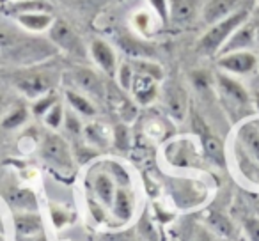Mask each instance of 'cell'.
<instances>
[{
  "label": "cell",
  "instance_id": "74e56055",
  "mask_svg": "<svg viewBox=\"0 0 259 241\" xmlns=\"http://www.w3.org/2000/svg\"><path fill=\"white\" fill-rule=\"evenodd\" d=\"M115 144L121 149L126 148V130L122 126H119L117 130H115Z\"/></svg>",
  "mask_w": 259,
  "mask_h": 241
},
{
  "label": "cell",
  "instance_id": "ee69618b",
  "mask_svg": "<svg viewBox=\"0 0 259 241\" xmlns=\"http://www.w3.org/2000/svg\"><path fill=\"white\" fill-rule=\"evenodd\" d=\"M257 15H259V9H257Z\"/></svg>",
  "mask_w": 259,
  "mask_h": 241
},
{
  "label": "cell",
  "instance_id": "4dcf8cb0",
  "mask_svg": "<svg viewBox=\"0 0 259 241\" xmlns=\"http://www.w3.org/2000/svg\"><path fill=\"white\" fill-rule=\"evenodd\" d=\"M148 2L162 22H169V2L167 0H148Z\"/></svg>",
  "mask_w": 259,
  "mask_h": 241
},
{
  "label": "cell",
  "instance_id": "9c48e42d",
  "mask_svg": "<svg viewBox=\"0 0 259 241\" xmlns=\"http://www.w3.org/2000/svg\"><path fill=\"white\" fill-rule=\"evenodd\" d=\"M169 20L176 25H188L199 15V0H167Z\"/></svg>",
  "mask_w": 259,
  "mask_h": 241
},
{
  "label": "cell",
  "instance_id": "277c9868",
  "mask_svg": "<svg viewBox=\"0 0 259 241\" xmlns=\"http://www.w3.org/2000/svg\"><path fill=\"white\" fill-rule=\"evenodd\" d=\"M15 83L29 98H39L50 92L55 78L47 71H25L20 76H16Z\"/></svg>",
  "mask_w": 259,
  "mask_h": 241
},
{
  "label": "cell",
  "instance_id": "5b68a950",
  "mask_svg": "<svg viewBox=\"0 0 259 241\" xmlns=\"http://www.w3.org/2000/svg\"><path fill=\"white\" fill-rule=\"evenodd\" d=\"M219 66L229 73H236V75H248V73H252L255 68H257V57H255L250 50L229 52V54L220 55Z\"/></svg>",
  "mask_w": 259,
  "mask_h": 241
},
{
  "label": "cell",
  "instance_id": "8d00e7d4",
  "mask_svg": "<svg viewBox=\"0 0 259 241\" xmlns=\"http://www.w3.org/2000/svg\"><path fill=\"white\" fill-rule=\"evenodd\" d=\"M110 169H112V172H114V176H115V174L119 176L117 177L119 183H121V184H128V176H126V172L121 169V167L115 165V163H110Z\"/></svg>",
  "mask_w": 259,
  "mask_h": 241
},
{
  "label": "cell",
  "instance_id": "52a82bcc",
  "mask_svg": "<svg viewBox=\"0 0 259 241\" xmlns=\"http://www.w3.org/2000/svg\"><path fill=\"white\" fill-rule=\"evenodd\" d=\"M89 52L93 55L94 62L101 68V71L108 76H115L117 73V57L115 50L103 39H94L89 46Z\"/></svg>",
  "mask_w": 259,
  "mask_h": 241
},
{
  "label": "cell",
  "instance_id": "7c38bea8",
  "mask_svg": "<svg viewBox=\"0 0 259 241\" xmlns=\"http://www.w3.org/2000/svg\"><path fill=\"white\" fill-rule=\"evenodd\" d=\"M132 92H134L135 100L142 105L151 103L153 100L158 94V85H156V80L151 78L148 75H142V73H135L134 82H132Z\"/></svg>",
  "mask_w": 259,
  "mask_h": 241
},
{
  "label": "cell",
  "instance_id": "7402d4cb",
  "mask_svg": "<svg viewBox=\"0 0 259 241\" xmlns=\"http://www.w3.org/2000/svg\"><path fill=\"white\" fill-rule=\"evenodd\" d=\"M209 227L213 229V232L220 234L224 237H233L234 236V225L231 223V220L227 216L220 215V213H211L208 218Z\"/></svg>",
  "mask_w": 259,
  "mask_h": 241
},
{
  "label": "cell",
  "instance_id": "6da1fadb",
  "mask_svg": "<svg viewBox=\"0 0 259 241\" xmlns=\"http://www.w3.org/2000/svg\"><path fill=\"white\" fill-rule=\"evenodd\" d=\"M243 22H247V13L234 11L233 15H229L227 18L213 23V25L206 30L204 36L201 37V41H199V44H197L199 54H202V55L219 54L224 44H226V41L229 39L231 34H233Z\"/></svg>",
  "mask_w": 259,
  "mask_h": 241
},
{
  "label": "cell",
  "instance_id": "8992f818",
  "mask_svg": "<svg viewBox=\"0 0 259 241\" xmlns=\"http://www.w3.org/2000/svg\"><path fill=\"white\" fill-rule=\"evenodd\" d=\"M255 48V34H254V22H243L233 34L226 44L220 50L222 54H229V52H241V50H252Z\"/></svg>",
  "mask_w": 259,
  "mask_h": 241
},
{
  "label": "cell",
  "instance_id": "cb8c5ba5",
  "mask_svg": "<svg viewBox=\"0 0 259 241\" xmlns=\"http://www.w3.org/2000/svg\"><path fill=\"white\" fill-rule=\"evenodd\" d=\"M236 156H238V162H240L241 170L245 172V176L254 181H259V165L252 160V156L248 155L247 151H241L240 148H238V151H236Z\"/></svg>",
  "mask_w": 259,
  "mask_h": 241
},
{
  "label": "cell",
  "instance_id": "e575fe53",
  "mask_svg": "<svg viewBox=\"0 0 259 241\" xmlns=\"http://www.w3.org/2000/svg\"><path fill=\"white\" fill-rule=\"evenodd\" d=\"M64 121H66V128H68L69 133H73V135H78L80 133V123H78V119H76L75 115L71 114V112H69V114H66Z\"/></svg>",
  "mask_w": 259,
  "mask_h": 241
},
{
  "label": "cell",
  "instance_id": "2e32d148",
  "mask_svg": "<svg viewBox=\"0 0 259 241\" xmlns=\"http://www.w3.org/2000/svg\"><path fill=\"white\" fill-rule=\"evenodd\" d=\"M217 78H219V85L226 96H229L231 100L238 101V103H241V105L248 103V92L245 90V87L241 85L240 82H236V80L229 78V76H226V75H219Z\"/></svg>",
  "mask_w": 259,
  "mask_h": 241
},
{
  "label": "cell",
  "instance_id": "d4e9b609",
  "mask_svg": "<svg viewBox=\"0 0 259 241\" xmlns=\"http://www.w3.org/2000/svg\"><path fill=\"white\" fill-rule=\"evenodd\" d=\"M23 41V36L16 30L9 29V27L0 23V48H11L16 46Z\"/></svg>",
  "mask_w": 259,
  "mask_h": 241
},
{
  "label": "cell",
  "instance_id": "ac0fdd59",
  "mask_svg": "<svg viewBox=\"0 0 259 241\" xmlns=\"http://www.w3.org/2000/svg\"><path fill=\"white\" fill-rule=\"evenodd\" d=\"M241 142L245 146V151L252 156L255 163L259 165V130H255L254 126H245L243 130L240 131Z\"/></svg>",
  "mask_w": 259,
  "mask_h": 241
},
{
  "label": "cell",
  "instance_id": "ffe728a7",
  "mask_svg": "<svg viewBox=\"0 0 259 241\" xmlns=\"http://www.w3.org/2000/svg\"><path fill=\"white\" fill-rule=\"evenodd\" d=\"M112 208H114V213L119 220H128L132 216V199H130L128 191L122 190V188L115 190Z\"/></svg>",
  "mask_w": 259,
  "mask_h": 241
},
{
  "label": "cell",
  "instance_id": "ab89813d",
  "mask_svg": "<svg viewBox=\"0 0 259 241\" xmlns=\"http://www.w3.org/2000/svg\"><path fill=\"white\" fill-rule=\"evenodd\" d=\"M254 34H255V46L259 48V20L254 22Z\"/></svg>",
  "mask_w": 259,
  "mask_h": 241
},
{
  "label": "cell",
  "instance_id": "30bf717a",
  "mask_svg": "<svg viewBox=\"0 0 259 241\" xmlns=\"http://www.w3.org/2000/svg\"><path fill=\"white\" fill-rule=\"evenodd\" d=\"M115 43L122 54L130 55L132 59H151L155 55V48L151 44L130 36V34H119L115 37Z\"/></svg>",
  "mask_w": 259,
  "mask_h": 241
},
{
  "label": "cell",
  "instance_id": "83f0119b",
  "mask_svg": "<svg viewBox=\"0 0 259 241\" xmlns=\"http://www.w3.org/2000/svg\"><path fill=\"white\" fill-rule=\"evenodd\" d=\"M27 119V108L25 107H18L4 119V128H16L23 123Z\"/></svg>",
  "mask_w": 259,
  "mask_h": 241
},
{
  "label": "cell",
  "instance_id": "8fae6325",
  "mask_svg": "<svg viewBox=\"0 0 259 241\" xmlns=\"http://www.w3.org/2000/svg\"><path fill=\"white\" fill-rule=\"evenodd\" d=\"M238 6V0H208V4L202 8V22L213 25L220 20L233 15Z\"/></svg>",
  "mask_w": 259,
  "mask_h": 241
},
{
  "label": "cell",
  "instance_id": "d6a6232c",
  "mask_svg": "<svg viewBox=\"0 0 259 241\" xmlns=\"http://www.w3.org/2000/svg\"><path fill=\"white\" fill-rule=\"evenodd\" d=\"M55 103H57V100H55V96H54V94L48 92L47 96L43 98V100L37 101V103H36V107H34V114H37V115L45 114V112L50 110L52 105H55Z\"/></svg>",
  "mask_w": 259,
  "mask_h": 241
},
{
  "label": "cell",
  "instance_id": "d6986e66",
  "mask_svg": "<svg viewBox=\"0 0 259 241\" xmlns=\"http://www.w3.org/2000/svg\"><path fill=\"white\" fill-rule=\"evenodd\" d=\"M94 191H96L98 199L103 202L105 206H112L114 202V195H115V188L112 179L107 174H100L94 181Z\"/></svg>",
  "mask_w": 259,
  "mask_h": 241
},
{
  "label": "cell",
  "instance_id": "3957f363",
  "mask_svg": "<svg viewBox=\"0 0 259 241\" xmlns=\"http://www.w3.org/2000/svg\"><path fill=\"white\" fill-rule=\"evenodd\" d=\"M41 156L43 160H47L50 165H54L55 169L61 170H69L73 165V156L69 151L68 144L62 137L59 135H47L41 146Z\"/></svg>",
  "mask_w": 259,
  "mask_h": 241
},
{
  "label": "cell",
  "instance_id": "9a60e30c",
  "mask_svg": "<svg viewBox=\"0 0 259 241\" xmlns=\"http://www.w3.org/2000/svg\"><path fill=\"white\" fill-rule=\"evenodd\" d=\"M187 105H188V98L185 89H181L180 85H172L167 90V108H169V114L174 119L181 121L187 114Z\"/></svg>",
  "mask_w": 259,
  "mask_h": 241
},
{
  "label": "cell",
  "instance_id": "d590c367",
  "mask_svg": "<svg viewBox=\"0 0 259 241\" xmlns=\"http://www.w3.org/2000/svg\"><path fill=\"white\" fill-rule=\"evenodd\" d=\"M82 8H103V6L110 4L114 0H76Z\"/></svg>",
  "mask_w": 259,
  "mask_h": 241
},
{
  "label": "cell",
  "instance_id": "4316f807",
  "mask_svg": "<svg viewBox=\"0 0 259 241\" xmlns=\"http://www.w3.org/2000/svg\"><path fill=\"white\" fill-rule=\"evenodd\" d=\"M85 137L89 138V142L96 146H105L107 144V135H105V130L100 126V124H89L85 128Z\"/></svg>",
  "mask_w": 259,
  "mask_h": 241
},
{
  "label": "cell",
  "instance_id": "4fadbf2b",
  "mask_svg": "<svg viewBox=\"0 0 259 241\" xmlns=\"http://www.w3.org/2000/svg\"><path fill=\"white\" fill-rule=\"evenodd\" d=\"M195 128H197V131L202 135V144H204V151L206 155L209 156V158L213 160L215 163H219L220 167L226 163V156H224V146L222 142L219 140V138L215 137V135H211L208 130H206V126L202 124V121L199 123L197 119H195Z\"/></svg>",
  "mask_w": 259,
  "mask_h": 241
},
{
  "label": "cell",
  "instance_id": "f546056e",
  "mask_svg": "<svg viewBox=\"0 0 259 241\" xmlns=\"http://www.w3.org/2000/svg\"><path fill=\"white\" fill-rule=\"evenodd\" d=\"M47 124L50 128H59L62 123V105L61 103H55L52 105V108L47 112Z\"/></svg>",
  "mask_w": 259,
  "mask_h": 241
},
{
  "label": "cell",
  "instance_id": "7bdbcfd3",
  "mask_svg": "<svg viewBox=\"0 0 259 241\" xmlns=\"http://www.w3.org/2000/svg\"><path fill=\"white\" fill-rule=\"evenodd\" d=\"M0 241H4V239H2V237H0Z\"/></svg>",
  "mask_w": 259,
  "mask_h": 241
},
{
  "label": "cell",
  "instance_id": "1f68e13d",
  "mask_svg": "<svg viewBox=\"0 0 259 241\" xmlns=\"http://www.w3.org/2000/svg\"><path fill=\"white\" fill-rule=\"evenodd\" d=\"M11 202L16 206H22V208H27V206H30V202L34 204V195L30 194L29 190H16L15 195H11Z\"/></svg>",
  "mask_w": 259,
  "mask_h": 241
},
{
  "label": "cell",
  "instance_id": "b9f144b4",
  "mask_svg": "<svg viewBox=\"0 0 259 241\" xmlns=\"http://www.w3.org/2000/svg\"><path fill=\"white\" fill-rule=\"evenodd\" d=\"M255 107L259 108V92H255Z\"/></svg>",
  "mask_w": 259,
  "mask_h": 241
},
{
  "label": "cell",
  "instance_id": "ba28073f",
  "mask_svg": "<svg viewBox=\"0 0 259 241\" xmlns=\"http://www.w3.org/2000/svg\"><path fill=\"white\" fill-rule=\"evenodd\" d=\"M71 78L75 82V85L78 89H82L83 92L91 94V96L98 98V100H103L105 98V85L101 82V78L89 68H75L71 71Z\"/></svg>",
  "mask_w": 259,
  "mask_h": 241
},
{
  "label": "cell",
  "instance_id": "e0dca14e",
  "mask_svg": "<svg viewBox=\"0 0 259 241\" xmlns=\"http://www.w3.org/2000/svg\"><path fill=\"white\" fill-rule=\"evenodd\" d=\"M41 227H43V223L37 215L25 213V215H18L15 218V229L20 236H34L36 232H39Z\"/></svg>",
  "mask_w": 259,
  "mask_h": 241
},
{
  "label": "cell",
  "instance_id": "f1b7e54d",
  "mask_svg": "<svg viewBox=\"0 0 259 241\" xmlns=\"http://www.w3.org/2000/svg\"><path fill=\"white\" fill-rule=\"evenodd\" d=\"M134 23L137 25V29L141 30L142 34H151L153 29H149V25H155V20L151 18V15L146 11H141L134 16Z\"/></svg>",
  "mask_w": 259,
  "mask_h": 241
},
{
  "label": "cell",
  "instance_id": "7a4b0ae2",
  "mask_svg": "<svg viewBox=\"0 0 259 241\" xmlns=\"http://www.w3.org/2000/svg\"><path fill=\"white\" fill-rule=\"evenodd\" d=\"M48 37L50 41L59 48V50L66 52V54L73 55V57L85 59L87 57V48L83 44L82 37L76 34L69 23L64 20H54V23L48 29Z\"/></svg>",
  "mask_w": 259,
  "mask_h": 241
},
{
  "label": "cell",
  "instance_id": "836d02e7",
  "mask_svg": "<svg viewBox=\"0 0 259 241\" xmlns=\"http://www.w3.org/2000/svg\"><path fill=\"white\" fill-rule=\"evenodd\" d=\"M245 232L250 237V241H259V218L245 220Z\"/></svg>",
  "mask_w": 259,
  "mask_h": 241
},
{
  "label": "cell",
  "instance_id": "60d3db41",
  "mask_svg": "<svg viewBox=\"0 0 259 241\" xmlns=\"http://www.w3.org/2000/svg\"><path fill=\"white\" fill-rule=\"evenodd\" d=\"M4 105H6V98H4V94H0V114L4 110Z\"/></svg>",
  "mask_w": 259,
  "mask_h": 241
},
{
  "label": "cell",
  "instance_id": "603a6c76",
  "mask_svg": "<svg viewBox=\"0 0 259 241\" xmlns=\"http://www.w3.org/2000/svg\"><path fill=\"white\" fill-rule=\"evenodd\" d=\"M66 98H68V101H69V105L73 107V110L80 112V114H83V115H89V117L96 114V108H94V105L91 103L85 96H82V94L73 92V90H68V92H66Z\"/></svg>",
  "mask_w": 259,
  "mask_h": 241
},
{
  "label": "cell",
  "instance_id": "5bb4252c",
  "mask_svg": "<svg viewBox=\"0 0 259 241\" xmlns=\"http://www.w3.org/2000/svg\"><path fill=\"white\" fill-rule=\"evenodd\" d=\"M16 22L30 32H43L50 29V25L54 23V16L50 13H20L16 15Z\"/></svg>",
  "mask_w": 259,
  "mask_h": 241
},
{
  "label": "cell",
  "instance_id": "484cf974",
  "mask_svg": "<svg viewBox=\"0 0 259 241\" xmlns=\"http://www.w3.org/2000/svg\"><path fill=\"white\" fill-rule=\"evenodd\" d=\"M117 78H119V85H121V89L124 90H130V87H132V82H134V76H135V69L132 68V64H122L121 68H117Z\"/></svg>",
  "mask_w": 259,
  "mask_h": 241
},
{
  "label": "cell",
  "instance_id": "f35d334b",
  "mask_svg": "<svg viewBox=\"0 0 259 241\" xmlns=\"http://www.w3.org/2000/svg\"><path fill=\"white\" fill-rule=\"evenodd\" d=\"M199 241H215V239H213L206 230H201V232H199Z\"/></svg>",
  "mask_w": 259,
  "mask_h": 241
},
{
  "label": "cell",
  "instance_id": "44dd1931",
  "mask_svg": "<svg viewBox=\"0 0 259 241\" xmlns=\"http://www.w3.org/2000/svg\"><path fill=\"white\" fill-rule=\"evenodd\" d=\"M132 68L135 69V73H142V75H148L151 78H155L156 82L163 78V69L160 64L156 62H151V59H134L130 62Z\"/></svg>",
  "mask_w": 259,
  "mask_h": 241
}]
</instances>
